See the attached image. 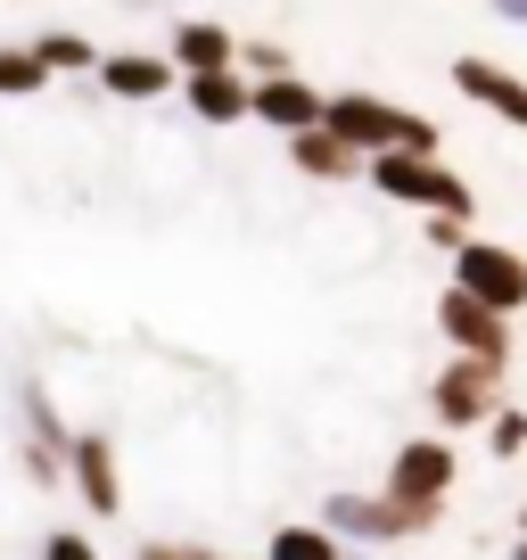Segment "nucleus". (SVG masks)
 Listing matches in <instances>:
<instances>
[{
	"label": "nucleus",
	"mask_w": 527,
	"mask_h": 560,
	"mask_svg": "<svg viewBox=\"0 0 527 560\" xmlns=\"http://www.w3.org/2000/svg\"><path fill=\"white\" fill-rule=\"evenodd\" d=\"M454 487H461V445L437 438V429H429V438H405L387 454V478H379L387 503H412V511H445Z\"/></svg>",
	"instance_id": "obj_5"
},
{
	"label": "nucleus",
	"mask_w": 527,
	"mask_h": 560,
	"mask_svg": "<svg viewBox=\"0 0 527 560\" xmlns=\"http://www.w3.org/2000/svg\"><path fill=\"white\" fill-rule=\"evenodd\" d=\"M363 182L379 198H396V207H421V223H429V214H454V223H470V214H478V190L445 158H371Z\"/></svg>",
	"instance_id": "obj_3"
},
{
	"label": "nucleus",
	"mask_w": 527,
	"mask_h": 560,
	"mask_svg": "<svg viewBox=\"0 0 527 560\" xmlns=\"http://www.w3.org/2000/svg\"><path fill=\"white\" fill-rule=\"evenodd\" d=\"M487 445H494V462H519L527 454V404H503V412H494Z\"/></svg>",
	"instance_id": "obj_21"
},
{
	"label": "nucleus",
	"mask_w": 527,
	"mask_h": 560,
	"mask_svg": "<svg viewBox=\"0 0 527 560\" xmlns=\"http://www.w3.org/2000/svg\"><path fill=\"white\" fill-rule=\"evenodd\" d=\"M165 67H174L181 83H198V74H231V67H239V34H231L223 18H181L174 42H165Z\"/></svg>",
	"instance_id": "obj_9"
},
{
	"label": "nucleus",
	"mask_w": 527,
	"mask_h": 560,
	"mask_svg": "<svg viewBox=\"0 0 527 560\" xmlns=\"http://www.w3.org/2000/svg\"><path fill=\"white\" fill-rule=\"evenodd\" d=\"M421 240H429V247H445V256H454V247L470 240V223H454V214H429V223H421Z\"/></svg>",
	"instance_id": "obj_24"
},
{
	"label": "nucleus",
	"mask_w": 527,
	"mask_h": 560,
	"mask_svg": "<svg viewBox=\"0 0 527 560\" xmlns=\"http://www.w3.org/2000/svg\"><path fill=\"white\" fill-rule=\"evenodd\" d=\"M321 107H330V91H321V83H305V74H281V83H256V107H247V124H272L281 140H297V132H314V124H321Z\"/></svg>",
	"instance_id": "obj_11"
},
{
	"label": "nucleus",
	"mask_w": 527,
	"mask_h": 560,
	"mask_svg": "<svg viewBox=\"0 0 527 560\" xmlns=\"http://www.w3.org/2000/svg\"><path fill=\"white\" fill-rule=\"evenodd\" d=\"M17 412H25V429H34V445H42V454H58V462L74 454V429L58 420L50 387H34V380H25V387H17Z\"/></svg>",
	"instance_id": "obj_17"
},
{
	"label": "nucleus",
	"mask_w": 527,
	"mask_h": 560,
	"mask_svg": "<svg viewBox=\"0 0 527 560\" xmlns=\"http://www.w3.org/2000/svg\"><path fill=\"white\" fill-rule=\"evenodd\" d=\"M454 91L470 107H487V116H503V124L527 132V74H511L503 58H454Z\"/></svg>",
	"instance_id": "obj_10"
},
{
	"label": "nucleus",
	"mask_w": 527,
	"mask_h": 560,
	"mask_svg": "<svg viewBox=\"0 0 527 560\" xmlns=\"http://www.w3.org/2000/svg\"><path fill=\"white\" fill-rule=\"evenodd\" d=\"M445 289H461V298H478L487 305V314H527V256L519 247H503V240H461L454 247V280H445Z\"/></svg>",
	"instance_id": "obj_6"
},
{
	"label": "nucleus",
	"mask_w": 527,
	"mask_h": 560,
	"mask_svg": "<svg viewBox=\"0 0 527 560\" xmlns=\"http://www.w3.org/2000/svg\"><path fill=\"white\" fill-rule=\"evenodd\" d=\"M264 560H354V552L321 520H281L272 536H264Z\"/></svg>",
	"instance_id": "obj_16"
},
{
	"label": "nucleus",
	"mask_w": 527,
	"mask_h": 560,
	"mask_svg": "<svg viewBox=\"0 0 527 560\" xmlns=\"http://www.w3.org/2000/svg\"><path fill=\"white\" fill-rule=\"evenodd\" d=\"M511 560H527V536H511Z\"/></svg>",
	"instance_id": "obj_26"
},
{
	"label": "nucleus",
	"mask_w": 527,
	"mask_h": 560,
	"mask_svg": "<svg viewBox=\"0 0 527 560\" xmlns=\"http://www.w3.org/2000/svg\"><path fill=\"white\" fill-rule=\"evenodd\" d=\"M494 18H503V25H527V0H503V9H494Z\"/></svg>",
	"instance_id": "obj_25"
},
{
	"label": "nucleus",
	"mask_w": 527,
	"mask_h": 560,
	"mask_svg": "<svg viewBox=\"0 0 527 560\" xmlns=\"http://www.w3.org/2000/svg\"><path fill=\"white\" fill-rule=\"evenodd\" d=\"M511 404L503 371L487 363H461V354H445L437 380H429V420H437V438H470V429H494V412Z\"/></svg>",
	"instance_id": "obj_4"
},
{
	"label": "nucleus",
	"mask_w": 527,
	"mask_h": 560,
	"mask_svg": "<svg viewBox=\"0 0 527 560\" xmlns=\"http://www.w3.org/2000/svg\"><path fill=\"white\" fill-rule=\"evenodd\" d=\"M387 560H396V552H387Z\"/></svg>",
	"instance_id": "obj_29"
},
{
	"label": "nucleus",
	"mask_w": 527,
	"mask_h": 560,
	"mask_svg": "<svg viewBox=\"0 0 527 560\" xmlns=\"http://www.w3.org/2000/svg\"><path fill=\"white\" fill-rule=\"evenodd\" d=\"M67 487L91 520H116L124 511V454L107 429H74V454H67Z\"/></svg>",
	"instance_id": "obj_8"
},
{
	"label": "nucleus",
	"mask_w": 527,
	"mask_h": 560,
	"mask_svg": "<svg viewBox=\"0 0 527 560\" xmlns=\"http://www.w3.org/2000/svg\"><path fill=\"white\" fill-rule=\"evenodd\" d=\"M181 107H190L198 124H247L256 83H247L239 67H231V74H198V83H181Z\"/></svg>",
	"instance_id": "obj_14"
},
{
	"label": "nucleus",
	"mask_w": 527,
	"mask_h": 560,
	"mask_svg": "<svg viewBox=\"0 0 527 560\" xmlns=\"http://www.w3.org/2000/svg\"><path fill=\"white\" fill-rule=\"evenodd\" d=\"M321 527H330L347 552H371V560H387V552H405L412 536H437L445 527V511H412V503H387L379 487H330L321 494V511H314Z\"/></svg>",
	"instance_id": "obj_2"
},
{
	"label": "nucleus",
	"mask_w": 527,
	"mask_h": 560,
	"mask_svg": "<svg viewBox=\"0 0 527 560\" xmlns=\"http://www.w3.org/2000/svg\"><path fill=\"white\" fill-rule=\"evenodd\" d=\"M321 132H338L354 158H445V132L405 100H379V91H330L321 107Z\"/></svg>",
	"instance_id": "obj_1"
},
{
	"label": "nucleus",
	"mask_w": 527,
	"mask_h": 560,
	"mask_svg": "<svg viewBox=\"0 0 527 560\" xmlns=\"http://www.w3.org/2000/svg\"><path fill=\"white\" fill-rule=\"evenodd\" d=\"M25 50L42 58V74H99V58H107L99 42H91V34H74V25H50V34H34Z\"/></svg>",
	"instance_id": "obj_15"
},
{
	"label": "nucleus",
	"mask_w": 527,
	"mask_h": 560,
	"mask_svg": "<svg viewBox=\"0 0 527 560\" xmlns=\"http://www.w3.org/2000/svg\"><path fill=\"white\" fill-rule=\"evenodd\" d=\"M239 74L247 83H281V74H297V58L281 42H239Z\"/></svg>",
	"instance_id": "obj_19"
},
{
	"label": "nucleus",
	"mask_w": 527,
	"mask_h": 560,
	"mask_svg": "<svg viewBox=\"0 0 527 560\" xmlns=\"http://www.w3.org/2000/svg\"><path fill=\"white\" fill-rule=\"evenodd\" d=\"M247 560H264V552H247Z\"/></svg>",
	"instance_id": "obj_28"
},
{
	"label": "nucleus",
	"mask_w": 527,
	"mask_h": 560,
	"mask_svg": "<svg viewBox=\"0 0 527 560\" xmlns=\"http://www.w3.org/2000/svg\"><path fill=\"white\" fill-rule=\"evenodd\" d=\"M42 83H50V74H42L34 50H0V100H34Z\"/></svg>",
	"instance_id": "obj_18"
},
{
	"label": "nucleus",
	"mask_w": 527,
	"mask_h": 560,
	"mask_svg": "<svg viewBox=\"0 0 527 560\" xmlns=\"http://www.w3.org/2000/svg\"><path fill=\"white\" fill-rule=\"evenodd\" d=\"M437 338H445V354H461V363L511 371V322L487 314L478 298H461V289H445V298H437Z\"/></svg>",
	"instance_id": "obj_7"
},
{
	"label": "nucleus",
	"mask_w": 527,
	"mask_h": 560,
	"mask_svg": "<svg viewBox=\"0 0 527 560\" xmlns=\"http://www.w3.org/2000/svg\"><path fill=\"white\" fill-rule=\"evenodd\" d=\"M99 91L124 100V107H149V100H165V91H181V74L165 67V58H149V50H107L99 58Z\"/></svg>",
	"instance_id": "obj_12"
},
{
	"label": "nucleus",
	"mask_w": 527,
	"mask_h": 560,
	"mask_svg": "<svg viewBox=\"0 0 527 560\" xmlns=\"http://www.w3.org/2000/svg\"><path fill=\"white\" fill-rule=\"evenodd\" d=\"M42 560H107V552L83 536V527H50V536H42Z\"/></svg>",
	"instance_id": "obj_22"
},
{
	"label": "nucleus",
	"mask_w": 527,
	"mask_h": 560,
	"mask_svg": "<svg viewBox=\"0 0 527 560\" xmlns=\"http://www.w3.org/2000/svg\"><path fill=\"white\" fill-rule=\"evenodd\" d=\"M519 536H527V503H519Z\"/></svg>",
	"instance_id": "obj_27"
},
{
	"label": "nucleus",
	"mask_w": 527,
	"mask_h": 560,
	"mask_svg": "<svg viewBox=\"0 0 527 560\" xmlns=\"http://www.w3.org/2000/svg\"><path fill=\"white\" fill-rule=\"evenodd\" d=\"M17 470H25V478H34V487H67V462H58V454H42V445H34V438H25V445H17Z\"/></svg>",
	"instance_id": "obj_23"
},
{
	"label": "nucleus",
	"mask_w": 527,
	"mask_h": 560,
	"mask_svg": "<svg viewBox=\"0 0 527 560\" xmlns=\"http://www.w3.org/2000/svg\"><path fill=\"white\" fill-rule=\"evenodd\" d=\"M132 560H231V552H214V544H198V536H141Z\"/></svg>",
	"instance_id": "obj_20"
},
{
	"label": "nucleus",
	"mask_w": 527,
	"mask_h": 560,
	"mask_svg": "<svg viewBox=\"0 0 527 560\" xmlns=\"http://www.w3.org/2000/svg\"><path fill=\"white\" fill-rule=\"evenodd\" d=\"M289 165H297L305 182H321V190H338V182H363V158H354L338 132H321V124L289 140Z\"/></svg>",
	"instance_id": "obj_13"
}]
</instances>
